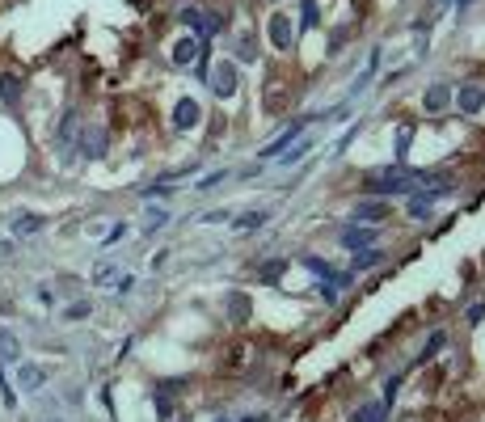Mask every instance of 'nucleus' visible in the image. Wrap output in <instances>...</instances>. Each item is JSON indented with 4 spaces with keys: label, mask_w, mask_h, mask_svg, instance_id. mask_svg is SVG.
<instances>
[{
    "label": "nucleus",
    "mask_w": 485,
    "mask_h": 422,
    "mask_svg": "<svg viewBox=\"0 0 485 422\" xmlns=\"http://www.w3.org/2000/svg\"><path fill=\"white\" fill-rule=\"evenodd\" d=\"M241 422H266V418H262V414H249V418H241Z\"/></svg>",
    "instance_id": "nucleus-31"
},
{
    "label": "nucleus",
    "mask_w": 485,
    "mask_h": 422,
    "mask_svg": "<svg viewBox=\"0 0 485 422\" xmlns=\"http://www.w3.org/2000/svg\"><path fill=\"white\" fill-rule=\"evenodd\" d=\"M194 56H198V42H194V38H182V42L173 47V64H190Z\"/></svg>",
    "instance_id": "nucleus-12"
},
{
    "label": "nucleus",
    "mask_w": 485,
    "mask_h": 422,
    "mask_svg": "<svg viewBox=\"0 0 485 422\" xmlns=\"http://www.w3.org/2000/svg\"><path fill=\"white\" fill-rule=\"evenodd\" d=\"M409 190V174H371L367 178V194H405Z\"/></svg>",
    "instance_id": "nucleus-1"
},
{
    "label": "nucleus",
    "mask_w": 485,
    "mask_h": 422,
    "mask_svg": "<svg viewBox=\"0 0 485 422\" xmlns=\"http://www.w3.org/2000/svg\"><path fill=\"white\" fill-rule=\"evenodd\" d=\"M85 312H89V304H72L64 316H68V321H76V316H85Z\"/></svg>",
    "instance_id": "nucleus-28"
},
{
    "label": "nucleus",
    "mask_w": 485,
    "mask_h": 422,
    "mask_svg": "<svg viewBox=\"0 0 485 422\" xmlns=\"http://www.w3.org/2000/svg\"><path fill=\"white\" fill-rule=\"evenodd\" d=\"M0 359H9V363H17L22 355H17V342L9 338V334H0Z\"/></svg>",
    "instance_id": "nucleus-16"
},
{
    "label": "nucleus",
    "mask_w": 485,
    "mask_h": 422,
    "mask_svg": "<svg viewBox=\"0 0 485 422\" xmlns=\"http://www.w3.org/2000/svg\"><path fill=\"white\" fill-rule=\"evenodd\" d=\"M0 397H5V405H17V393L9 389V380H5V372H0Z\"/></svg>",
    "instance_id": "nucleus-22"
},
{
    "label": "nucleus",
    "mask_w": 485,
    "mask_h": 422,
    "mask_svg": "<svg viewBox=\"0 0 485 422\" xmlns=\"http://www.w3.org/2000/svg\"><path fill=\"white\" fill-rule=\"evenodd\" d=\"M266 220H271V216H266V211H245V216H241V220H237L232 228H237V233H253V228H262Z\"/></svg>",
    "instance_id": "nucleus-10"
},
{
    "label": "nucleus",
    "mask_w": 485,
    "mask_h": 422,
    "mask_svg": "<svg viewBox=\"0 0 485 422\" xmlns=\"http://www.w3.org/2000/svg\"><path fill=\"white\" fill-rule=\"evenodd\" d=\"M304 267H308V271H316V275H325V279L334 275V271H330V262H321V258H304Z\"/></svg>",
    "instance_id": "nucleus-21"
},
{
    "label": "nucleus",
    "mask_w": 485,
    "mask_h": 422,
    "mask_svg": "<svg viewBox=\"0 0 485 422\" xmlns=\"http://www.w3.org/2000/svg\"><path fill=\"white\" fill-rule=\"evenodd\" d=\"M85 148H89V156H101V148H105V135H101V131L85 135Z\"/></svg>",
    "instance_id": "nucleus-18"
},
{
    "label": "nucleus",
    "mask_w": 485,
    "mask_h": 422,
    "mask_svg": "<svg viewBox=\"0 0 485 422\" xmlns=\"http://www.w3.org/2000/svg\"><path fill=\"white\" fill-rule=\"evenodd\" d=\"M224 178H228V174H224V169H215V174H207V178H203V182H198V186H194V190H215V186H220V182H224Z\"/></svg>",
    "instance_id": "nucleus-19"
},
{
    "label": "nucleus",
    "mask_w": 485,
    "mask_h": 422,
    "mask_svg": "<svg viewBox=\"0 0 485 422\" xmlns=\"http://www.w3.org/2000/svg\"><path fill=\"white\" fill-rule=\"evenodd\" d=\"M110 275H114V267H110V262H101V267L93 271V279H97V283H105V279H110Z\"/></svg>",
    "instance_id": "nucleus-25"
},
{
    "label": "nucleus",
    "mask_w": 485,
    "mask_h": 422,
    "mask_svg": "<svg viewBox=\"0 0 485 422\" xmlns=\"http://www.w3.org/2000/svg\"><path fill=\"white\" fill-rule=\"evenodd\" d=\"M215 422H228V418H215Z\"/></svg>",
    "instance_id": "nucleus-32"
},
{
    "label": "nucleus",
    "mask_w": 485,
    "mask_h": 422,
    "mask_svg": "<svg viewBox=\"0 0 485 422\" xmlns=\"http://www.w3.org/2000/svg\"><path fill=\"white\" fill-rule=\"evenodd\" d=\"M211 89L220 93V97H232L237 93V68L232 64H220V68L211 72Z\"/></svg>",
    "instance_id": "nucleus-4"
},
{
    "label": "nucleus",
    "mask_w": 485,
    "mask_h": 422,
    "mask_svg": "<svg viewBox=\"0 0 485 422\" xmlns=\"http://www.w3.org/2000/svg\"><path fill=\"white\" fill-rule=\"evenodd\" d=\"M308 148H312V144H308V140H300V144H296V148H291L287 156H279V165H300L304 156H308Z\"/></svg>",
    "instance_id": "nucleus-15"
},
{
    "label": "nucleus",
    "mask_w": 485,
    "mask_h": 422,
    "mask_svg": "<svg viewBox=\"0 0 485 422\" xmlns=\"http://www.w3.org/2000/svg\"><path fill=\"white\" fill-rule=\"evenodd\" d=\"M291 38H296L291 17H287V13H275V17H271V42H275L279 51H291Z\"/></svg>",
    "instance_id": "nucleus-3"
},
{
    "label": "nucleus",
    "mask_w": 485,
    "mask_h": 422,
    "mask_svg": "<svg viewBox=\"0 0 485 422\" xmlns=\"http://www.w3.org/2000/svg\"><path fill=\"white\" fill-rule=\"evenodd\" d=\"M397 385H401V380H389V385H384V401H389V405L397 401Z\"/></svg>",
    "instance_id": "nucleus-30"
},
{
    "label": "nucleus",
    "mask_w": 485,
    "mask_h": 422,
    "mask_svg": "<svg viewBox=\"0 0 485 422\" xmlns=\"http://www.w3.org/2000/svg\"><path fill=\"white\" fill-rule=\"evenodd\" d=\"M342 245L346 249H371L375 245V228H359V224H350V228H342Z\"/></svg>",
    "instance_id": "nucleus-5"
},
{
    "label": "nucleus",
    "mask_w": 485,
    "mask_h": 422,
    "mask_svg": "<svg viewBox=\"0 0 485 422\" xmlns=\"http://www.w3.org/2000/svg\"><path fill=\"white\" fill-rule=\"evenodd\" d=\"M448 97H452V93H448V85H435V89H430L422 101H426V110H443V106H448Z\"/></svg>",
    "instance_id": "nucleus-14"
},
{
    "label": "nucleus",
    "mask_w": 485,
    "mask_h": 422,
    "mask_svg": "<svg viewBox=\"0 0 485 422\" xmlns=\"http://www.w3.org/2000/svg\"><path fill=\"white\" fill-rule=\"evenodd\" d=\"M304 131H308V119H300L296 127H287V131H283V135H279L275 144H266V148H262L257 156H262V161H279V156H283V148H291V144H296V140H300Z\"/></svg>",
    "instance_id": "nucleus-2"
},
{
    "label": "nucleus",
    "mask_w": 485,
    "mask_h": 422,
    "mask_svg": "<svg viewBox=\"0 0 485 422\" xmlns=\"http://www.w3.org/2000/svg\"><path fill=\"white\" fill-rule=\"evenodd\" d=\"M156 414L169 418V414H173V401H169V397H156Z\"/></svg>",
    "instance_id": "nucleus-26"
},
{
    "label": "nucleus",
    "mask_w": 485,
    "mask_h": 422,
    "mask_svg": "<svg viewBox=\"0 0 485 422\" xmlns=\"http://www.w3.org/2000/svg\"><path fill=\"white\" fill-rule=\"evenodd\" d=\"M131 287H135V279H131V275H123V279H119V287H114V292H119V296H127V292H131Z\"/></svg>",
    "instance_id": "nucleus-29"
},
{
    "label": "nucleus",
    "mask_w": 485,
    "mask_h": 422,
    "mask_svg": "<svg viewBox=\"0 0 485 422\" xmlns=\"http://www.w3.org/2000/svg\"><path fill=\"white\" fill-rule=\"evenodd\" d=\"M148 220H152L148 228H165V224H169V211H152V216H148Z\"/></svg>",
    "instance_id": "nucleus-24"
},
{
    "label": "nucleus",
    "mask_w": 485,
    "mask_h": 422,
    "mask_svg": "<svg viewBox=\"0 0 485 422\" xmlns=\"http://www.w3.org/2000/svg\"><path fill=\"white\" fill-rule=\"evenodd\" d=\"M0 97H5V101H17V97H22V81H17L13 72L0 76Z\"/></svg>",
    "instance_id": "nucleus-13"
},
{
    "label": "nucleus",
    "mask_w": 485,
    "mask_h": 422,
    "mask_svg": "<svg viewBox=\"0 0 485 422\" xmlns=\"http://www.w3.org/2000/svg\"><path fill=\"white\" fill-rule=\"evenodd\" d=\"M224 220H232L228 211H211V216H203V224H224Z\"/></svg>",
    "instance_id": "nucleus-27"
},
{
    "label": "nucleus",
    "mask_w": 485,
    "mask_h": 422,
    "mask_svg": "<svg viewBox=\"0 0 485 422\" xmlns=\"http://www.w3.org/2000/svg\"><path fill=\"white\" fill-rule=\"evenodd\" d=\"M304 26H316V0H304Z\"/></svg>",
    "instance_id": "nucleus-23"
},
{
    "label": "nucleus",
    "mask_w": 485,
    "mask_h": 422,
    "mask_svg": "<svg viewBox=\"0 0 485 422\" xmlns=\"http://www.w3.org/2000/svg\"><path fill=\"white\" fill-rule=\"evenodd\" d=\"M456 101H460V110H464V115H477L481 106H485V93H481L477 85H460V97H456Z\"/></svg>",
    "instance_id": "nucleus-8"
},
{
    "label": "nucleus",
    "mask_w": 485,
    "mask_h": 422,
    "mask_svg": "<svg viewBox=\"0 0 485 422\" xmlns=\"http://www.w3.org/2000/svg\"><path fill=\"white\" fill-rule=\"evenodd\" d=\"M380 216H389V203H380V199H375V203H359V207H355V220H380Z\"/></svg>",
    "instance_id": "nucleus-9"
},
{
    "label": "nucleus",
    "mask_w": 485,
    "mask_h": 422,
    "mask_svg": "<svg viewBox=\"0 0 485 422\" xmlns=\"http://www.w3.org/2000/svg\"><path fill=\"white\" fill-rule=\"evenodd\" d=\"M17 380H22L26 389H38V385L46 380V372H42V367H34V363H22V372H17Z\"/></svg>",
    "instance_id": "nucleus-11"
},
{
    "label": "nucleus",
    "mask_w": 485,
    "mask_h": 422,
    "mask_svg": "<svg viewBox=\"0 0 485 422\" xmlns=\"http://www.w3.org/2000/svg\"><path fill=\"white\" fill-rule=\"evenodd\" d=\"M198 115H203V110H198V101H194V97H182V101H178V110H173V127H178V131H186V127H194V123H198Z\"/></svg>",
    "instance_id": "nucleus-6"
},
{
    "label": "nucleus",
    "mask_w": 485,
    "mask_h": 422,
    "mask_svg": "<svg viewBox=\"0 0 485 422\" xmlns=\"http://www.w3.org/2000/svg\"><path fill=\"white\" fill-rule=\"evenodd\" d=\"M380 414H384V405H363V410H359V414L350 418V422H375Z\"/></svg>",
    "instance_id": "nucleus-17"
},
{
    "label": "nucleus",
    "mask_w": 485,
    "mask_h": 422,
    "mask_svg": "<svg viewBox=\"0 0 485 422\" xmlns=\"http://www.w3.org/2000/svg\"><path fill=\"white\" fill-rule=\"evenodd\" d=\"M42 228V216H22L17 220V233H38Z\"/></svg>",
    "instance_id": "nucleus-20"
},
{
    "label": "nucleus",
    "mask_w": 485,
    "mask_h": 422,
    "mask_svg": "<svg viewBox=\"0 0 485 422\" xmlns=\"http://www.w3.org/2000/svg\"><path fill=\"white\" fill-rule=\"evenodd\" d=\"M380 262H384V249H375V245H371V249H359V253L350 258V271L359 275V271H371V267H380Z\"/></svg>",
    "instance_id": "nucleus-7"
}]
</instances>
